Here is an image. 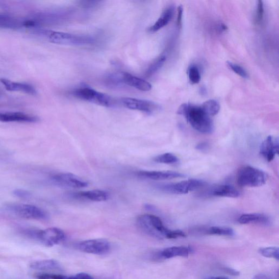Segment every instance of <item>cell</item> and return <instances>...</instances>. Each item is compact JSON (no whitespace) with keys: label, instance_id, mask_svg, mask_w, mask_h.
Listing matches in <instances>:
<instances>
[{"label":"cell","instance_id":"obj_1","mask_svg":"<svg viewBox=\"0 0 279 279\" xmlns=\"http://www.w3.org/2000/svg\"><path fill=\"white\" fill-rule=\"evenodd\" d=\"M177 113L183 116L188 123L199 133L207 134L213 131V121L202 106L184 103L179 107Z\"/></svg>","mask_w":279,"mask_h":279},{"label":"cell","instance_id":"obj_2","mask_svg":"<svg viewBox=\"0 0 279 279\" xmlns=\"http://www.w3.org/2000/svg\"><path fill=\"white\" fill-rule=\"evenodd\" d=\"M34 33L47 39L51 43L56 45L70 46H85L94 45L95 38L89 35H75L70 33L53 31L37 28L32 30Z\"/></svg>","mask_w":279,"mask_h":279},{"label":"cell","instance_id":"obj_3","mask_svg":"<svg viewBox=\"0 0 279 279\" xmlns=\"http://www.w3.org/2000/svg\"><path fill=\"white\" fill-rule=\"evenodd\" d=\"M136 222L142 231L158 239L166 238L170 230L164 226L160 218L152 214L140 215Z\"/></svg>","mask_w":279,"mask_h":279},{"label":"cell","instance_id":"obj_4","mask_svg":"<svg viewBox=\"0 0 279 279\" xmlns=\"http://www.w3.org/2000/svg\"><path fill=\"white\" fill-rule=\"evenodd\" d=\"M268 179V175L264 171L249 165L239 169L237 175V182L243 187H261Z\"/></svg>","mask_w":279,"mask_h":279},{"label":"cell","instance_id":"obj_5","mask_svg":"<svg viewBox=\"0 0 279 279\" xmlns=\"http://www.w3.org/2000/svg\"><path fill=\"white\" fill-rule=\"evenodd\" d=\"M77 99L106 107L115 105V100L110 96L97 91L87 86H81L72 92Z\"/></svg>","mask_w":279,"mask_h":279},{"label":"cell","instance_id":"obj_6","mask_svg":"<svg viewBox=\"0 0 279 279\" xmlns=\"http://www.w3.org/2000/svg\"><path fill=\"white\" fill-rule=\"evenodd\" d=\"M7 208L19 217L37 220H46L48 214L42 208L36 205L27 204H10Z\"/></svg>","mask_w":279,"mask_h":279},{"label":"cell","instance_id":"obj_7","mask_svg":"<svg viewBox=\"0 0 279 279\" xmlns=\"http://www.w3.org/2000/svg\"><path fill=\"white\" fill-rule=\"evenodd\" d=\"M207 184L203 180L190 179L178 183L163 185L161 186L160 189L169 194H186L202 188Z\"/></svg>","mask_w":279,"mask_h":279},{"label":"cell","instance_id":"obj_8","mask_svg":"<svg viewBox=\"0 0 279 279\" xmlns=\"http://www.w3.org/2000/svg\"><path fill=\"white\" fill-rule=\"evenodd\" d=\"M65 238V233L62 229L51 228L44 230H37L35 239L44 246L51 247L61 243Z\"/></svg>","mask_w":279,"mask_h":279},{"label":"cell","instance_id":"obj_9","mask_svg":"<svg viewBox=\"0 0 279 279\" xmlns=\"http://www.w3.org/2000/svg\"><path fill=\"white\" fill-rule=\"evenodd\" d=\"M121 103L127 109L138 110L147 114H153L161 109V106L156 102L148 100L133 99V98H122Z\"/></svg>","mask_w":279,"mask_h":279},{"label":"cell","instance_id":"obj_10","mask_svg":"<svg viewBox=\"0 0 279 279\" xmlns=\"http://www.w3.org/2000/svg\"><path fill=\"white\" fill-rule=\"evenodd\" d=\"M51 180L53 184L67 188H84L87 187L89 184L87 181L70 173H59L53 175Z\"/></svg>","mask_w":279,"mask_h":279},{"label":"cell","instance_id":"obj_11","mask_svg":"<svg viewBox=\"0 0 279 279\" xmlns=\"http://www.w3.org/2000/svg\"><path fill=\"white\" fill-rule=\"evenodd\" d=\"M77 248L82 252L100 255L109 252L110 244L103 239H90L78 244Z\"/></svg>","mask_w":279,"mask_h":279},{"label":"cell","instance_id":"obj_12","mask_svg":"<svg viewBox=\"0 0 279 279\" xmlns=\"http://www.w3.org/2000/svg\"><path fill=\"white\" fill-rule=\"evenodd\" d=\"M136 175L140 178L154 180L173 179L184 176L182 174L173 171H141Z\"/></svg>","mask_w":279,"mask_h":279},{"label":"cell","instance_id":"obj_13","mask_svg":"<svg viewBox=\"0 0 279 279\" xmlns=\"http://www.w3.org/2000/svg\"><path fill=\"white\" fill-rule=\"evenodd\" d=\"M279 146L278 139L269 136L262 142L259 153L268 162H271L279 154Z\"/></svg>","mask_w":279,"mask_h":279},{"label":"cell","instance_id":"obj_14","mask_svg":"<svg viewBox=\"0 0 279 279\" xmlns=\"http://www.w3.org/2000/svg\"><path fill=\"white\" fill-rule=\"evenodd\" d=\"M39 121L36 116L22 112H0V122L35 123Z\"/></svg>","mask_w":279,"mask_h":279},{"label":"cell","instance_id":"obj_15","mask_svg":"<svg viewBox=\"0 0 279 279\" xmlns=\"http://www.w3.org/2000/svg\"><path fill=\"white\" fill-rule=\"evenodd\" d=\"M0 82L8 91L21 92L31 96H36L37 94V91L35 87L27 83L13 81L5 78H1Z\"/></svg>","mask_w":279,"mask_h":279},{"label":"cell","instance_id":"obj_16","mask_svg":"<svg viewBox=\"0 0 279 279\" xmlns=\"http://www.w3.org/2000/svg\"><path fill=\"white\" fill-rule=\"evenodd\" d=\"M122 80L124 85L134 87L141 91H149L152 88V86L148 81L129 74L128 73H122Z\"/></svg>","mask_w":279,"mask_h":279},{"label":"cell","instance_id":"obj_17","mask_svg":"<svg viewBox=\"0 0 279 279\" xmlns=\"http://www.w3.org/2000/svg\"><path fill=\"white\" fill-rule=\"evenodd\" d=\"M208 195L215 197L237 198L241 193L232 185L224 184L215 186L209 190Z\"/></svg>","mask_w":279,"mask_h":279},{"label":"cell","instance_id":"obj_18","mask_svg":"<svg viewBox=\"0 0 279 279\" xmlns=\"http://www.w3.org/2000/svg\"><path fill=\"white\" fill-rule=\"evenodd\" d=\"M75 197L93 202H103L109 199V194L105 190L96 189L76 193Z\"/></svg>","mask_w":279,"mask_h":279},{"label":"cell","instance_id":"obj_19","mask_svg":"<svg viewBox=\"0 0 279 279\" xmlns=\"http://www.w3.org/2000/svg\"><path fill=\"white\" fill-rule=\"evenodd\" d=\"M174 13L175 8L173 6H170L165 8L158 20L148 28V31L150 33H155L167 25L172 20Z\"/></svg>","mask_w":279,"mask_h":279},{"label":"cell","instance_id":"obj_20","mask_svg":"<svg viewBox=\"0 0 279 279\" xmlns=\"http://www.w3.org/2000/svg\"><path fill=\"white\" fill-rule=\"evenodd\" d=\"M191 252L192 250L188 247H172L164 249L160 252L159 256L160 258L163 259H169L177 256L188 257Z\"/></svg>","mask_w":279,"mask_h":279},{"label":"cell","instance_id":"obj_21","mask_svg":"<svg viewBox=\"0 0 279 279\" xmlns=\"http://www.w3.org/2000/svg\"><path fill=\"white\" fill-rule=\"evenodd\" d=\"M241 224H260L267 225L270 223V219L266 214L263 213L244 214L238 219Z\"/></svg>","mask_w":279,"mask_h":279},{"label":"cell","instance_id":"obj_22","mask_svg":"<svg viewBox=\"0 0 279 279\" xmlns=\"http://www.w3.org/2000/svg\"><path fill=\"white\" fill-rule=\"evenodd\" d=\"M30 268L38 271H55L61 269L60 263L53 259L34 262L30 264Z\"/></svg>","mask_w":279,"mask_h":279},{"label":"cell","instance_id":"obj_23","mask_svg":"<svg viewBox=\"0 0 279 279\" xmlns=\"http://www.w3.org/2000/svg\"><path fill=\"white\" fill-rule=\"evenodd\" d=\"M22 27V20L7 14H0V28L18 29Z\"/></svg>","mask_w":279,"mask_h":279},{"label":"cell","instance_id":"obj_24","mask_svg":"<svg viewBox=\"0 0 279 279\" xmlns=\"http://www.w3.org/2000/svg\"><path fill=\"white\" fill-rule=\"evenodd\" d=\"M166 60L165 55H161L153 61L150 65L145 72V76L149 77L153 76L155 73L157 72L164 64Z\"/></svg>","mask_w":279,"mask_h":279},{"label":"cell","instance_id":"obj_25","mask_svg":"<svg viewBox=\"0 0 279 279\" xmlns=\"http://www.w3.org/2000/svg\"><path fill=\"white\" fill-rule=\"evenodd\" d=\"M201 106L205 113L210 117L217 115L220 109L219 102L213 100L207 101Z\"/></svg>","mask_w":279,"mask_h":279},{"label":"cell","instance_id":"obj_26","mask_svg":"<svg viewBox=\"0 0 279 279\" xmlns=\"http://www.w3.org/2000/svg\"><path fill=\"white\" fill-rule=\"evenodd\" d=\"M210 235H220V236H232L234 234L233 229L228 227H212L205 231Z\"/></svg>","mask_w":279,"mask_h":279},{"label":"cell","instance_id":"obj_27","mask_svg":"<svg viewBox=\"0 0 279 279\" xmlns=\"http://www.w3.org/2000/svg\"><path fill=\"white\" fill-rule=\"evenodd\" d=\"M153 160L156 163L173 164L178 162L179 159L177 156L171 153H165L156 156Z\"/></svg>","mask_w":279,"mask_h":279},{"label":"cell","instance_id":"obj_28","mask_svg":"<svg viewBox=\"0 0 279 279\" xmlns=\"http://www.w3.org/2000/svg\"><path fill=\"white\" fill-rule=\"evenodd\" d=\"M105 83L107 86L112 87L122 86L124 84L122 73H111L105 77Z\"/></svg>","mask_w":279,"mask_h":279},{"label":"cell","instance_id":"obj_29","mask_svg":"<svg viewBox=\"0 0 279 279\" xmlns=\"http://www.w3.org/2000/svg\"><path fill=\"white\" fill-rule=\"evenodd\" d=\"M259 253L264 257L274 258L279 260V249L278 247H272L259 249Z\"/></svg>","mask_w":279,"mask_h":279},{"label":"cell","instance_id":"obj_30","mask_svg":"<svg viewBox=\"0 0 279 279\" xmlns=\"http://www.w3.org/2000/svg\"><path fill=\"white\" fill-rule=\"evenodd\" d=\"M189 79L193 84H198L201 79L200 73L197 66L193 65L189 68L188 71Z\"/></svg>","mask_w":279,"mask_h":279},{"label":"cell","instance_id":"obj_31","mask_svg":"<svg viewBox=\"0 0 279 279\" xmlns=\"http://www.w3.org/2000/svg\"><path fill=\"white\" fill-rule=\"evenodd\" d=\"M35 278L36 279H73V276L47 273L36 274Z\"/></svg>","mask_w":279,"mask_h":279},{"label":"cell","instance_id":"obj_32","mask_svg":"<svg viewBox=\"0 0 279 279\" xmlns=\"http://www.w3.org/2000/svg\"><path fill=\"white\" fill-rule=\"evenodd\" d=\"M227 63L230 70L236 73L238 76L244 78V79H248L249 77L248 73L243 67L230 62H227Z\"/></svg>","mask_w":279,"mask_h":279},{"label":"cell","instance_id":"obj_33","mask_svg":"<svg viewBox=\"0 0 279 279\" xmlns=\"http://www.w3.org/2000/svg\"><path fill=\"white\" fill-rule=\"evenodd\" d=\"M264 16V6L262 1H258L257 3L255 22L257 24L261 23Z\"/></svg>","mask_w":279,"mask_h":279},{"label":"cell","instance_id":"obj_34","mask_svg":"<svg viewBox=\"0 0 279 279\" xmlns=\"http://www.w3.org/2000/svg\"><path fill=\"white\" fill-rule=\"evenodd\" d=\"M186 234L184 232L181 231L180 229L176 230H170V231L168 234V239H176L179 237H185Z\"/></svg>","mask_w":279,"mask_h":279},{"label":"cell","instance_id":"obj_35","mask_svg":"<svg viewBox=\"0 0 279 279\" xmlns=\"http://www.w3.org/2000/svg\"><path fill=\"white\" fill-rule=\"evenodd\" d=\"M14 194L16 197L22 199H25L30 197V193L27 190L23 189H17L14 191Z\"/></svg>","mask_w":279,"mask_h":279},{"label":"cell","instance_id":"obj_36","mask_svg":"<svg viewBox=\"0 0 279 279\" xmlns=\"http://www.w3.org/2000/svg\"><path fill=\"white\" fill-rule=\"evenodd\" d=\"M183 9L182 6H180L178 9V18H177V25L179 28L182 27V16H183Z\"/></svg>","mask_w":279,"mask_h":279},{"label":"cell","instance_id":"obj_37","mask_svg":"<svg viewBox=\"0 0 279 279\" xmlns=\"http://www.w3.org/2000/svg\"><path fill=\"white\" fill-rule=\"evenodd\" d=\"M223 270L225 273L229 274L230 276H239L240 275V273L235 269L228 267H224L223 268Z\"/></svg>","mask_w":279,"mask_h":279},{"label":"cell","instance_id":"obj_38","mask_svg":"<svg viewBox=\"0 0 279 279\" xmlns=\"http://www.w3.org/2000/svg\"><path fill=\"white\" fill-rule=\"evenodd\" d=\"M209 148V145L206 142H203V143H200L196 146V149L200 151H206Z\"/></svg>","mask_w":279,"mask_h":279},{"label":"cell","instance_id":"obj_39","mask_svg":"<svg viewBox=\"0 0 279 279\" xmlns=\"http://www.w3.org/2000/svg\"><path fill=\"white\" fill-rule=\"evenodd\" d=\"M73 279H95L91 277L89 274L81 273L76 274L75 276H73Z\"/></svg>","mask_w":279,"mask_h":279},{"label":"cell","instance_id":"obj_40","mask_svg":"<svg viewBox=\"0 0 279 279\" xmlns=\"http://www.w3.org/2000/svg\"><path fill=\"white\" fill-rule=\"evenodd\" d=\"M253 279H273L270 276L264 274H258L254 276Z\"/></svg>","mask_w":279,"mask_h":279},{"label":"cell","instance_id":"obj_41","mask_svg":"<svg viewBox=\"0 0 279 279\" xmlns=\"http://www.w3.org/2000/svg\"><path fill=\"white\" fill-rule=\"evenodd\" d=\"M204 279H229L228 278L225 277H210Z\"/></svg>","mask_w":279,"mask_h":279}]
</instances>
